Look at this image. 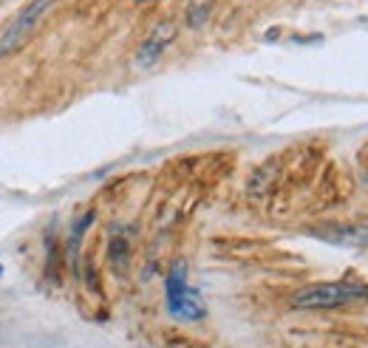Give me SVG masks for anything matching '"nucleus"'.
<instances>
[{
    "mask_svg": "<svg viewBox=\"0 0 368 348\" xmlns=\"http://www.w3.org/2000/svg\"><path fill=\"white\" fill-rule=\"evenodd\" d=\"M108 258H111V264H113L116 269L125 267V260H128V241H125V238H111Z\"/></svg>",
    "mask_w": 368,
    "mask_h": 348,
    "instance_id": "nucleus-7",
    "label": "nucleus"
},
{
    "mask_svg": "<svg viewBox=\"0 0 368 348\" xmlns=\"http://www.w3.org/2000/svg\"><path fill=\"white\" fill-rule=\"evenodd\" d=\"M351 300H368V283H314L292 297L295 309H337Z\"/></svg>",
    "mask_w": 368,
    "mask_h": 348,
    "instance_id": "nucleus-1",
    "label": "nucleus"
},
{
    "mask_svg": "<svg viewBox=\"0 0 368 348\" xmlns=\"http://www.w3.org/2000/svg\"><path fill=\"white\" fill-rule=\"evenodd\" d=\"M332 241L349 244V246H365L368 244V227H349V230H335Z\"/></svg>",
    "mask_w": 368,
    "mask_h": 348,
    "instance_id": "nucleus-6",
    "label": "nucleus"
},
{
    "mask_svg": "<svg viewBox=\"0 0 368 348\" xmlns=\"http://www.w3.org/2000/svg\"><path fill=\"white\" fill-rule=\"evenodd\" d=\"M362 159H365V161H368V145H365V150H362Z\"/></svg>",
    "mask_w": 368,
    "mask_h": 348,
    "instance_id": "nucleus-8",
    "label": "nucleus"
},
{
    "mask_svg": "<svg viewBox=\"0 0 368 348\" xmlns=\"http://www.w3.org/2000/svg\"><path fill=\"white\" fill-rule=\"evenodd\" d=\"M173 37H176V26H173V23H159V26L150 31V37L139 46V52H136V65H139V68L153 65L161 54H165V49L173 42Z\"/></svg>",
    "mask_w": 368,
    "mask_h": 348,
    "instance_id": "nucleus-4",
    "label": "nucleus"
},
{
    "mask_svg": "<svg viewBox=\"0 0 368 348\" xmlns=\"http://www.w3.org/2000/svg\"><path fill=\"white\" fill-rule=\"evenodd\" d=\"M49 3H51V0H34V3H29L3 31H0V60L9 57V54H15L23 46V42L31 37L37 20L43 17V12L49 9Z\"/></svg>",
    "mask_w": 368,
    "mask_h": 348,
    "instance_id": "nucleus-3",
    "label": "nucleus"
},
{
    "mask_svg": "<svg viewBox=\"0 0 368 348\" xmlns=\"http://www.w3.org/2000/svg\"><path fill=\"white\" fill-rule=\"evenodd\" d=\"M210 9H213V0H190L187 6V26L190 29H201L210 17Z\"/></svg>",
    "mask_w": 368,
    "mask_h": 348,
    "instance_id": "nucleus-5",
    "label": "nucleus"
},
{
    "mask_svg": "<svg viewBox=\"0 0 368 348\" xmlns=\"http://www.w3.org/2000/svg\"><path fill=\"white\" fill-rule=\"evenodd\" d=\"M165 294H168V312L179 320H201L207 315V306H204L201 294L195 289H190V283H187V267L182 260L168 275Z\"/></svg>",
    "mask_w": 368,
    "mask_h": 348,
    "instance_id": "nucleus-2",
    "label": "nucleus"
}]
</instances>
